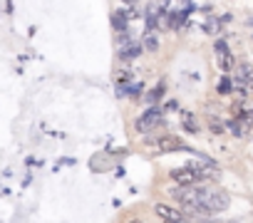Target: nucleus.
<instances>
[{
    "label": "nucleus",
    "instance_id": "1",
    "mask_svg": "<svg viewBox=\"0 0 253 223\" xmlns=\"http://www.w3.org/2000/svg\"><path fill=\"white\" fill-rule=\"evenodd\" d=\"M171 196L176 198L179 208H189L201 216L221 213L228 206V193L213 186H179L171 188Z\"/></svg>",
    "mask_w": 253,
    "mask_h": 223
},
{
    "label": "nucleus",
    "instance_id": "2",
    "mask_svg": "<svg viewBox=\"0 0 253 223\" xmlns=\"http://www.w3.org/2000/svg\"><path fill=\"white\" fill-rule=\"evenodd\" d=\"M154 213H157L162 221H167V223H186V216H184V211H181L179 206L157 203V206H154Z\"/></svg>",
    "mask_w": 253,
    "mask_h": 223
},
{
    "label": "nucleus",
    "instance_id": "3",
    "mask_svg": "<svg viewBox=\"0 0 253 223\" xmlns=\"http://www.w3.org/2000/svg\"><path fill=\"white\" fill-rule=\"evenodd\" d=\"M162 124V112L157 109V107H152V109H147L144 114L137 119V132H142V134H147V132H152V129H157Z\"/></svg>",
    "mask_w": 253,
    "mask_h": 223
},
{
    "label": "nucleus",
    "instance_id": "4",
    "mask_svg": "<svg viewBox=\"0 0 253 223\" xmlns=\"http://www.w3.org/2000/svg\"><path fill=\"white\" fill-rule=\"evenodd\" d=\"M171 181L179 184V186H196L199 184V174L194 166H179V169H171Z\"/></svg>",
    "mask_w": 253,
    "mask_h": 223
},
{
    "label": "nucleus",
    "instance_id": "5",
    "mask_svg": "<svg viewBox=\"0 0 253 223\" xmlns=\"http://www.w3.org/2000/svg\"><path fill=\"white\" fill-rule=\"evenodd\" d=\"M216 65H218L221 72H231L236 67V60H233V55H231L226 42H216Z\"/></svg>",
    "mask_w": 253,
    "mask_h": 223
},
{
    "label": "nucleus",
    "instance_id": "6",
    "mask_svg": "<svg viewBox=\"0 0 253 223\" xmlns=\"http://www.w3.org/2000/svg\"><path fill=\"white\" fill-rule=\"evenodd\" d=\"M157 147H159V151H184V149H186V144H184L179 137H171V134L159 137V139H157Z\"/></svg>",
    "mask_w": 253,
    "mask_h": 223
},
{
    "label": "nucleus",
    "instance_id": "7",
    "mask_svg": "<svg viewBox=\"0 0 253 223\" xmlns=\"http://www.w3.org/2000/svg\"><path fill=\"white\" fill-rule=\"evenodd\" d=\"M139 45H142L147 52H157V50H159V37H157L154 33H147V35L142 37V42H139Z\"/></svg>",
    "mask_w": 253,
    "mask_h": 223
},
{
    "label": "nucleus",
    "instance_id": "8",
    "mask_svg": "<svg viewBox=\"0 0 253 223\" xmlns=\"http://www.w3.org/2000/svg\"><path fill=\"white\" fill-rule=\"evenodd\" d=\"M181 122H184V129H186L189 134H196V132H199V124H196L194 114H189V112H184V114H181Z\"/></svg>",
    "mask_w": 253,
    "mask_h": 223
},
{
    "label": "nucleus",
    "instance_id": "9",
    "mask_svg": "<svg viewBox=\"0 0 253 223\" xmlns=\"http://www.w3.org/2000/svg\"><path fill=\"white\" fill-rule=\"evenodd\" d=\"M112 20H114V30L124 35V33H126V18H124V15H119V13H114V18H112Z\"/></svg>",
    "mask_w": 253,
    "mask_h": 223
},
{
    "label": "nucleus",
    "instance_id": "10",
    "mask_svg": "<svg viewBox=\"0 0 253 223\" xmlns=\"http://www.w3.org/2000/svg\"><path fill=\"white\" fill-rule=\"evenodd\" d=\"M216 89H218V94H228V92L233 89V82H231L228 77H223V79L218 82V87H216Z\"/></svg>",
    "mask_w": 253,
    "mask_h": 223
},
{
    "label": "nucleus",
    "instance_id": "11",
    "mask_svg": "<svg viewBox=\"0 0 253 223\" xmlns=\"http://www.w3.org/2000/svg\"><path fill=\"white\" fill-rule=\"evenodd\" d=\"M129 223H144V221H129Z\"/></svg>",
    "mask_w": 253,
    "mask_h": 223
},
{
    "label": "nucleus",
    "instance_id": "12",
    "mask_svg": "<svg viewBox=\"0 0 253 223\" xmlns=\"http://www.w3.org/2000/svg\"><path fill=\"white\" fill-rule=\"evenodd\" d=\"M251 28H253V20H251Z\"/></svg>",
    "mask_w": 253,
    "mask_h": 223
}]
</instances>
